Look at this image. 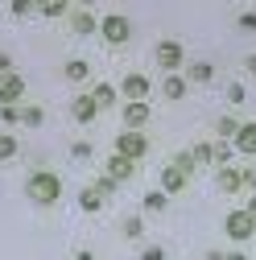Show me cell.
<instances>
[{
    "instance_id": "cell-21",
    "label": "cell",
    "mask_w": 256,
    "mask_h": 260,
    "mask_svg": "<svg viewBox=\"0 0 256 260\" xmlns=\"http://www.w3.org/2000/svg\"><path fill=\"white\" fill-rule=\"evenodd\" d=\"M182 95H186V79L166 75V100H182Z\"/></svg>"
},
{
    "instance_id": "cell-19",
    "label": "cell",
    "mask_w": 256,
    "mask_h": 260,
    "mask_svg": "<svg viewBox=\"0 0 256 260\" xmlns=\"http://www.w3.org/2000/svg\"><path fill=\"white\" fill-rule=\"evenodd\" d=\"M91 100L100 104V108H112V104H116V87H112V83H100V87L91 91Z\"/></svg>"
},
{
    "instance_id": "cell-9",
    "label": "cell",
    "mask_w": 256,
    "mask_h": 260,
    "mask_svg": "<svg viewBox=\"0 0 256 260\" xmlns=\"http://www.w3.org/2000/svg\"><path fill=\"white\" fill-rule=\"evenodd\" d=\"M133 174H137V161H128V157H120V153H112V157H108V182H112V186L128 182Z\"/></svg>"
},
{
    "instance_id": "cell-5",
    "label": "cell",
    "mask_w": 256,
    "mask_h": 260,
    "mask_svg": "<svg viewBox=\"0 0 256 260\" xmlns=\"http://www.w3.org/2000/svg\"><path fill=\"white\" fill-rule=\"evenodd\" d=\"M223 232H228L232 240H252L256 236V223L248 211H228V219H223Z\"/></svg>"
},
{
    "instance_id": "cell-16",
    "label": "cell",
    "mask_w": 256,
    "mask_h": 260,
    "mask_svg": "<svg viewBox=\"0 0 256 260\" xmlns=\"http://www.w3.org/2000/svg\"><path fill=\"white\" fill-rule=\"evenodd\" d=\"M87 75H91V67H87L83 58H71V62H67V83H83Z\"/></svg>"
},
{
    "instance_id": "cell-20",
    "label": "cell",
    "mask_w": 256,
    "mask_h": 260,
    "mask_svg": "<svg viewBox=\"0 0 256 260\" xmlns=\"http://www.w3.org/2000/svg\"><path fill=\"white\" fill-rule=\"evenodd\" d=\"M71 25H75V34H79V38H87V34H95V29H100V25H95V17H87V13H75Z\"/></svg>"
},
{
    "instance_id": "cell-4",
    "label": "cell",
    "mask_w": 256,
    "mask_h": 260,
    "mask_svg": "<svg viewBox=\"0 0 256 260\" xmlns=\"http://www.w3.org/2000/svg\"><path fill=\"white\" fill-rule=\"evenodd\" d=\"M116 153H120V157H128V161H141V157L149 153L145 133H133V128H128V133H120V137H116Z\"/></svg>"
},
{
    "instance_id": "cell-25",
    "label": "cell",
    "mask_w": 256,
    "mask_h": 260,
    "mask_svg": "<svg viewBox=\"0 0 256 260\" xmlns=\"http://www.w3.org/2000/svg\"><path fill=\"white\" fill-rule=\"evenodd\" d=\"M124 236H128V240H141V236H145V223H141V219H124Z\"/></svg>"
},
{
    "instance_id": "cell-13",
    "label": "cell",
    "mask_w": 256,
    "mask_h": 260,
    "mask_svg": "<svg viewBox=\"0 0 256 260\" xmlns=\"http://www.w3.org/2000/svg\"><path fill=\"white\" fill-rule=\"evenodd\" d=\"M79 207H83L87 215H95V211L104 207V194H100V186H95V182H91V186H83V194H79Z\"/></svg>"
},
{
    "instance_id": "cell-18",
    "label": "cell",
    "mask_w": 256,
    "mask_h": 260,
    "mask_svg": "<svg viewBox=\"0 0 256 260\" xmlns=\"http://www.w3.org/2000/svg\"><path fill=\"white\" fill-rule=\"evenodd\" d=\"M170 207V194H162V190H153V194H145V211L149 215H162Z\"/></svg>"
},
{
    "instance_id": "cell-6",
    "label": "cell",
    "mask_w": 256,
    "mask_h": 260,
    "mask_svg": "<svg viewBox=\"0 0 256 260\" xmlns=\"http://www.w3.org/2000/svg\"><path fill=\"white\" fill-rule=\"evenodd\" d=\"M182 58H186V50H182V42H162V46H157V67H162L166 75H174L178 67H182Z\"/></svg>"
},
{
    "instance_id": "cell-32",
    "label": "cell",
    "mask_w": 256,
    "mask_h": 260,
    "mask_svg": "<svg viewBox=\"0 0 256 260\" xmlns=\"http://www.w3.org/2000/svg\"><path fill=\"white\" fill-rule=\"evenodd\" d=\"M0 75H13V58H9L5 50H0Z\"/></svg>"
},
{
    "instance_id": "cell-38",
    "label": "cell",
    "mask_w": 256,
    "mask_h": 260,
    "mask_svg": "<svg viewBox=\"0 0 256 260\" xmlns=\"http://www.w3.org/2000/svg\"><path fill=\"white\" fill-rule=\"evenodd\" d=\"M75 260H95V256H91L87 248H79V252H75Z\"/></svg>"
},
{
    "instance_id": "cell-17",
    "label": "cell",
    "mask_w": 256,
    "mask_h": 260,
    "mask_svg": "<svg viewBox=\"0 0 256 260\" xmlns=\"http://www.w3.org/2000/svg\"><path fill=\"white\" fill-rule=\"evenodd\" d=\"M215 133H219V141H236V133H240V120H236V116H223V120L215 124Z\"/></svg>"
},
{
    "instance_id": "cell-34",
    "label": "cell",
    "mask_w": 256,
    "mask_h": 260,
    "mask_svg": "<svg viewBox=\"0 0 256 260\" xmlns=\"http://www.w3.org/2000/svg\"><path fill=\"white\" fill-rule=\"evenodd\" d=\"M29 9H34V5H29V0H17V5H13V17H25Z\"/></svg>"
},
{
    "instance_id": "cell-10",
    "label": "cell",
    "mask_w": 256,
    "mask_h": 260,
    "mask_svg": "<svg viewBox=\"0 0 256 260\" xmlns=\"http://www.w3.org/2000/svg\"><path fill=\"white\" fill-rule=\"evenodd\" d=\"M236 153H244V157H256V120L240 124V133H236Z\"/></svg>"
},
{
    "instance_id": "cell-22",
    "label": "cell",
    "mask_w": 256,
    "mask_h": 260,
    "mask_svg": "<svg viewBox=\"0 0 256 260\" xmlns=\"http://www.w3.org/2000/svg\"><path fill=\"white\" fill-rule=\"evenodd\" d=\"M13 157H17V137L0 133V161H13Z\"/></svg>"
},
{
    "instance_id": "cell-36",
    "label": "cell",
    "mask_w": 256,
    "mask_h": 260,
    "mask_svg": "<svg viewBox=\"0 0 256 260\" xmlns=\"http://www.w3.org/2000/svg\"><path fill=\"white\" fill-rule=\"evenodd\" d=\"M244 71H248V75L256 79V54H248V58H244Z\"/></svg>"
},
{
    "instance_id": "cell-11",
    "label": "cell",
    "mask_w": 256,
    "mask_h": 260,
    "mask_svg": "<svg viewBox=\"0 0 256 260\" xmlns=\"http://www.w3.org/2000/svg\"><path fill=\"white\" fill-rule=\"evenodd\" d=\"M124 124L133 128V133H141L149 124V104H124Z\"/></svg>"
},
{
    "instance_id": "cell-26",
    "label": "cell",
    "mask_w": 256,
    "mask_h": 260,
    "mask_svg": "<svg viewBox=\"0 0 256 260\" xmlns=\"http://www.w3.org/2000/svg\"><path fill=\"white\" fill-rule=\"evenodd\" d=\"M228 100H232V108H240V104L248 100V91H244V83H232V87H228Z\"/></svg>"
},
{
    "instance_id": "cell-27",
    "label": "cell",
    "mask_w": 256,
    "mask_h": 260,
    "mask_svg": "<svg viewBox=\"0 0 256 260\" xmlns=\"http://www.w3.org/2000/svg\"><path fill=\"white\" fill-rule=\"evenodd\" d=\"M21 120H25L29 128H38V124L46 120V112H42V108H25V112H21Z\"/></svg>"
},
{
    "instance_id": "cell-39",
    "label": "cell",
    "mask_w": 256,
    "mask_h": 260,
    "mask_svg": "<svg viewBox=\"0 0 256 260\" xmlns=\"http://www.w3.org/2000/svg\"><path fill=\"white\" fill-rule=\"evenodd\" d=\"M252 244H256V236H252Z\"/></svg>"
},
{
    "instance_id": "cell-14",
    "label": "cell",
    "mask_w": 256,
    "mask_h": 260,
    "mask_svg": "<svg viewBox=\"0 0 256 260\" xmlns=\"http://www.w3.org/2000/svg\"><path fill=\"white\" fill-rule=\"evenodd\" d=\"M219 190H228V194L244 190V174H240V170H232V166H223V170H219Z\"/></svg>"
},
{
    "instance_id": "cell-37",
    "label": "cell",
    "mask_w": 256,
    "mask_h": 260,
    "mask_svg": "<svg viewBox=\"0 0 256 260\" xmlns=\"http://www.w3.org/2000/svg\"><path fill=\"white\" fill-rule=\"evenodd\" d=\"M248 215H252V223H256V194H252V199H248V207H244Z\"/></svg>"
},
{
    "instance_id": "cell-35",
    "label": "cell",
    "mask_w": 256,
    "mask_h": 260,
    "mask_svg": "<svg viewBox=\"0 0 256 260\" xmlns=\"http://www.w3.org/2000/svg\"><path fill=\"white\" fill-rule=\"evenodd\" d=\"M244 186H248V190H256V166H252V170H244Z\"/></svg>"
},
{
    "instance_id": "cell-2",
    "label": "cell",
    "mask_w": 256,
    "mask_h": 260,
    "mask_svg": "<svg viewBox=\"0 0 256 260\" xmlns=\"http://www.w3.org/2000/svg\"><path fill=\"white\" fill-rule=\"evenodd\" d=\"M25 190H29V199H34V203L54 207V203H58V194H62V182H58V174H29Z\"/></svg>"
},
{
    "instance_id": "cell-1",
    "label": "cell",
    "mask_w": 256,
    "mask_h": 260,
    "mask_svg": "<svg viewBox=\"0 0 256 260\" xmlns=\"http://www.w3.org/2000/svg\"><path fill=\"white\" fill-rule=\"evenodd\" d=\"M195 170H199L195 157H190V153H178L170 166L162 170V194H178V190L190 182V174H195Z\"/></svg>"
},
{
    "instance_id": "cell-29",
    "label": "cell",
    "mask_w": 256,
    "mask_h": 260,
    "mask_svg": "<svg viewBox=\"0 0 256 260\" xmlns=\"http://www.w3.org/2000/svg\"><path fill=\"white\" fill-rule=\"evenodd\" d=\"M240 29H244V34H256V13H244L240 17Z\"/></svg>"
},
{
    "instance_id": "cell-30",
    "label": "cell",
    "mask_w": 256,
    "mask_h": 260,
    "mask_svg": "<svg viewBox=\"0 0 256 260\" xmlns=\"http://www.w3.org/2000/svg\"><path fill=\"white\" fill-rule=\"evenodd\" d=\"M71 153H75L79 161H87V157H91V145H87V141H79V145H71Z\"/></svg>"
},
{
    "instance_id": "cell-8",
    "label": "cell",
    "mask_w": 256,
    "mask_h": 260,
    "mask_svg": "<svg viewBox=\"0 0 256 260\" xmlns=\"http://www.w3.org/2000/svg\"><path fill=\"white\" fill-rule=\"evenodd\" d=\"M120 91L128 95V104H145V95H149V79H145V75H137V71H128V75H124V83H120Z\"/></svg>"
},
{
    "instance_id": "cell-23",
    "label": "cell",
    "mask_w": 256,
    "mask_h": 260,
    "mask_svg": "<svg viewBox=\"0 0 256 260\" xmlns=\"http://www.w3.org/2000/svg\"><path fill=\"white\" fill-rule=\"evenodd\" d=\"M190 157H195V166H211V161H215V153H211V145H195V149H190Z\"/></svg>"
},
{
    "instance_id": "cell-28",
    "label": "cell",
    "mask_w": 256,
    "mask_h": 260,
    "mask_svg": "<svg viewBox=\"0 0 256 260\" xmlns=\"http://www.w3.org/2000/svg\"><path fill=\"white\" fill-rule=\"evenodd\" d=\"M141 260H166V248H162V244H149V248L141 252Z\"/></svg>"
},
{
    "instance_id": "cell-3",
    "label": "cell",
    "mask_w": 256,
    "mask_h": 260,
    "mask_svg": "<svg viewBox=\"0 0 256 260\" xmlns=\"http://www.w3.org/2000/svg\"><path fill=\"white\" fill-rule=\"evenodd\" d=\"M100 38H104L108 46H128V42H133V21L120 17V13H108V17L100 21Z\"/></svg>"
},
{
    "instance_id": "cell-15",
    "label": "cell",
    "mask_w": 256,
    "mask_h": 260,
    "mask_svg": "<svg viewBox=\"0 0 256 260\" xmlns=\"http://www.w3.org/2000/svg\"><path fill=\"white\" fill-rule=\"evenodd\" d=\"M190 83H199V87H207L211 79H215V67L211 62H190V75H186Z\"/></svg>"
},
{
    "instance_id": "cell-7",
    "label": "cell",
    "mask_w": 256,
    "mask_h": 260,
    "mask_svg": "<svg viewBox=\"0 0 256 260\" xmlns=\"http://www.w3.org/2000/svg\"><path fill=\"white\" fill-rule=\"evenodd\" d=\"M25 95V79L21 75H0V108H13Z\"/></svg>"
},
{
    "instance_id": "cell-12",
    "label": "cell",
    "mask_w": 256,
    "mask_h": 260,
    "mask_svg": "<svg viewBox=\"0 0 256 260\" xmlns=\"http://www.w3.org/2000/svg\"><path fill=\"white\" fill-rule=\"evenodd\" d=\"M95 112H100V104H95L91 95H79V100L71 104V116H75L79 124H91V120H95Z\"/></svg>"
},
{
    "instance_id": "cell-33",
    "label": "cell",
    "mask_w": 256,
    "mask_h": 260,
    "mask_svg": "<svg viewBox=\"0 0 256 260\" xmlns=\"http://www.w3.org/2000/svg\"><path fill=\"white\" fill-rule=\"evenodd\" d=\"M62 13H67L62 5H42V17H62Z\"/></svg>"
},
{
    "instance_id": "cell-31",
    "label": "cell",
    "mask_w": 256,
    "mask_h": 260,
    "mask_svg": "<svg viewBox=\"0 0 256 260\" xmlns=\"http://www.w3.org/2000/svg\"><path fill=\"white\" fill-rule=\"evenodd\" d=\"M0 116H5V124H17V120H21V112H17V108H0Z\"/></svg>"
},
{
    "instance_id": "cell-24",
    "label": "cell",
    "mask_w": 256,
    "mask_h": 260,
    "mask_svg": "<svg viewBox=\"0 0 256 260\" xmlns=\"http://www.w3.org/2000/svg\"><path fill=\"white\" fill-rule=\"evenodd\" d=\"M211 153H215V166H232V145H228V141L211 145Z\"/></svg>"
}]
</instances>
